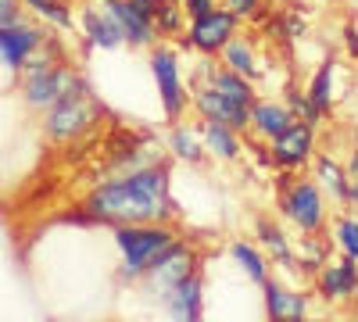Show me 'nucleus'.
<instances>
[{"label": "nucleus", "instance_id": "obj_21", "mask_svg": "<svg viewBox=\"0 0 358 322\" xmlns=\"http://www.w3.org/2000/svg\"><path fill=\"white\" fill-rule=\"evenodd\" d=\"M337 72H341V65L337 61H326V65H319L315 68V75H312V82H308V97H312V104L322 111V115H330L334 111V104H337Z\"/></svg>", "mask_w": 358, "mask_h": 322}, {"label": "nucleus", "instance_id": "obj_13", "mask_svg": "<svg viewBox=\"0 0 358 322\" xmlns=\"http://www.w3.org/2000/svg\"><path fill=\"white\" fill-rule=\"evenodd\" d=\"M358 290V261L355 258H341V261H326L319 265V294L322 301H348Z\"/></svg>", "mask_w": 358, "mask_h": 322}, {"label": "nucleus", "instance_id": "obj_41", "mask_svg": "<svg viewBox=\"0 0 358 322\" xmlns=\"http://www.w3.org/2000/svg\"><path fill=\"white\" fill-rule=\"evenodd\" d=\"M355 294H358V290H355Z\"/></svg>", "mask_w": 358, "mask_h": 322}, {"label": "nucleus", "instance_id": "obj_29", "mask_svg": "<svg viewBox=\"0 0 358 322\" xmlns=\"http://www.w3.org/2000/svg\"><path fill=\"white\" fill-rule=\"evenodd\" d=\"M222 8H226L233 18H241V22H265L268 11H273L265 0H222Z\"/></svg>", "mask_w": 358, "mask_h": 322}, {"label": "nucleus", "instance_id": "obj_17", "mask_svg": "<svg viewBox=\"0 0 358 322\" xmlns=\"http://www.w3.org/2000/svg\"><path fill=\"white\" fill-rule=\"evenodd\" d=\"M197 133H201V143H204V154H212V158H219V161H236V158L244 154L241 133L229 129V126H222V122H204V119H201Z\"/></svg>", "mask_w": 358, "mask_h": 322}, {"label": "nucleus", "instance_id": "obj_28", "mask_svg": "<svg viewBox=\"0 0 358 322\" xmlns=\"http://www.w3.org/2000/svg\"><path fill=\"white\" fill-rule=\"evenodd\" d=\"M287 108H290V115H294V119H301V122H308V126H322V119H326V115L312 104V97L305 94V90H290L287 94V101H283Z\"/></svg>", "mask_w": 358, "mask_h": 322}, {"label": "nucleus", "instance_id": "obj_14", "mask_svg": "<svg viewBox=\"0 0 358 322\" xmlns=\"http://www.w3.org/2000/svg\"><path fill=\"white\" fill-rule=\"evenodd\" d=\"M201 86H212L222 97H229L233 104L241 108H251L258 101V90H255V79H244L229 68H215V65H201Z\"/></svg>", "mask_w": 358, "mask_h": 322}, {"label": "nucleus", "instance_id": "obj_18", "mask_svg": "<svg viewBox=\"0 0 358 322\" xmlns=\"http://www.w3.org/2000/svg\"><path fill=\"white\" fill-rule=\"evenodd\" d=\"M79 25H83V36L90 47H97V50H115V47H122V33H118V25L104 15V8H83L79 15Z\"/></svg>", "mask_w": 358, "mask_h": 322}, {"label": "nucleus", "instance_id": "obj_36", "mask_svg": "<svg viewBox=\"0 0 358 322\" xmlns=\"http://www.w3.org/2000/svg\"><path fill=\"white\" fill-rule=\"evenodd\" d=\"M348 168H358V133H355V151H351V161H348Z\"/></svg>", "mask_w": 358, "mask_h": 322}, {"label": "nucleus", "instance_id": "obj_7", "mask_svg": "<svg viewBox=\"0 0 358 322\" xmlns=\"http://www.w3.org/2000/svg\"><path fill=\"white\" fill-rule=\"evenodd\" d=\"M268 158H273V168L301 172L308 161H315V126L294 119L273 143H268Z\"/></svg>", "mask_w": 358, "mask_h": 322}, {"label": "nucleus", "instance_id": "obj_38", "mask_svg": "<svg viewBox=\"0 0 358 322\" xmlns=\"http://www.w3.org/2000/svg\"><path fill=\"white\" fill-rule=\"evenodd\" d=\"M305 322H322V319H305Z\"/></svg>", "mask_w": 358, "mask_h": 322}, {"label": "nucleus", "instance_id": "obj_8", "mask_svg": "<svg viewBox=\"0 0 358 322\" xmlns=\"http://www.w3.org/2000/svg\"><path fill=\"white\" fill-rule=\"evenodd\" d=\"M190 272H197V251L183 240H176L172 247H165L158 258H155V265L147 269V286H151V294H158V301L169 294V290L179 283V279H187Z\"/></svg>", "mask_w": 358, "mask_h": 322}, {"label": "nucleus", "instance_id": "obj_11", "mask_svg": "<svg viewBox=\"0 0 358 322\" xmlns=\"http://www.w3.org/2000/svg\"><path fill=\"white\" fill-rule=\"evenodd\" d=\"M43 40H47V33L40 25L18 22V25L8 29V33H0V61H4L11 72H22L29 57L43 47Z\"/></svg>", "mask_w": 358, "mask_h": 322}, {"label": "nucleus", "instance_id": "obj_22", "mask_svg": "<svg viewBox=\"0 0 358 322\" xmlns=\"http://www.w3.org/2000/svg\"><path fill=\"white\" fill-rule=\"evenodd\" d=\"M229 258H233V265L241 269L255 286H262V283L268 279V261H265V254H262L251 240H233V244H229Z\"/></svg>", "mask_w": 358, "mask_h": 322}, {"label": "nucleus", "instance_id": "obj_3", "mask_svg": "<svg viewBox=\"0 0 358 322\" xmlns=\"http://www.w3.org/2000/svg\"><path fill=\"white\" fill-rule=\"evenodd\" d=\"M280 212L283 219L301 229L305 237H315V233H322L326 226V193L315 180H305V175H287V180L280 183Z\"/></svg>", "mask_w": 358, "mask_h": 322}, {"label": "nucleus", "instance_id": "obj_10", "mask_svg": "<svg viewBox=\"0 0 358 322\" xmlns=\"http://www.w3.org/2000/svg\"><path fill=\"white\" fill-rule=\"evenodd\" d=\"M104 15L118 25V33H122V40L129 47H155L158 43V25L151 18H143L133 0H101Z\"/></svg>", "mask_w": 358, "mask_h": 322}, {"label": "nucleus", "instance_id": "obj_6", "mask_svg": "<svg viewBox=\"0 0 358 322\" xmlns=\"http://www.w3.org/2000/svg\"><path fill=\"white\" fill-rule=\"evenodd\" d=\"M241 33V18H233L222 4L215 8V11H208V15H201V18H190V25H187V33L179 36V47H190V50H197V54H204V57H215V54H222V47Z\"/></svg>", "mask_w": 358, "mask_h": 322}, {"label": "nucleus", "instance_id": "obj_9", "mask_svg": "<svg viewBox=\"0 0 358 322\" xmlns=\"http://www.w3.org/2000/svg\"><path fill=\"white\" fill-rule=\"evenodd\" d=\"M190 108L201 115L204 122H222V126H229L236 133H248V126H251V108L233 104L229 97L212 90V86H197V90L190 94Z\"/></svg>", "mask_w": 358, "mask_h": 322}, {"label": "nucleus", "instance_id": "obj_5", "mask_svg": "<svg viewBox=\"0 0 358 322\" xmlns=\"http://www.w3.org/2000/svg\"><path fill=\"white\" fill-rule=\"evenodd\" d=\"M151 75H155V90L158 104L169 122H179L183 111L190 108V90L183 82V68H179V54L172 47H151Z\"/></svg>", "mask_w": 358, "mask_h": 322}, {"label": "nucleus", "instance_id": "obj_31", "mask_svg": "<svg viewBox=\"0 0 358 322\" xmlns=\"http://www.w3.org/2000/svg\"><path fill=\"white\" fill-rule=\"evenodd\" d=\"M22 0H0V33H8L11 25H18V22H25L22 18Z\"/></svg>", "mask_w": 358, "mask_h": 322}, {"label": "nucleus", "instance_id": "obj_30", "mask_svg": "<svg viewBox=\"0 0 358 322\" xmlns=\"http://www.w3.org/2000/svg\"><path fill=\"white\" fill-rule=\"evenodd\" d=\"M276 33H280L283 40H301V36L308 33V22L301 18V11H280Z\"/></svg>", "mask_w": 358, "mask_h": 322}, {"label": "nucleus", "instance_id": "obj_16", "mask_svg": "<svg viewBox=\"0 0 358 322\" xmlns=\"http://www.w3.org/2000/svg\"><path fill=\"white\" fill-rule=\"evenodd\" d=\"M262 305L268 319H308V298L301 290H290L276 279H265L262 283Z\"/></svg>", "mask_w": 358, "mask_h": 322}, {"label": "nucleus", "instance_id": "obj_4", "mask_svg": "<svg viewBox=\"0 0 358 322\" xmlns=\"http://www.w3.org/2000/svg\"><path fill=\"white\" fill-rule=\"evenodd\" d=\"M101 104H97V97L86 90V82L83 86H76V90H69L57 104H50L47 108V115H43V133L50 136V140H57V143H69V140H76V136H83L90 126H94L97 119H101Z\"/></svg>", "mask_w": 358, "mask_h": 322}, {"label": "nucleus", "instance_id": "obj_24", "mask_svg": "<svg viewBox=\"0 0 358 322\" xmlns=\"http://www.w3.org/2000/svg\"><path fill=\"white\" fill-rule=\"evenodd\" d=\"M258 240L265 247V254L276 261V265H294V247L283 237V229L273 219H258Z\"/></svg>", "mask_w": 358, "mask_h": 322}, {"label": "nucleus", "instance_id": "obj_32", "mask_svg": "<svg viewBox=\"0 0 358 322\" xmlns=\"http://www.w3.org/2000/svg\"><path fill=\"white\" fill-rule=\"evenodd\" d=\"M179 4H183V15H187V18H201V15H208V11L219 8L215 0H179Z\"/></svg>", "mask_w": 358, "mask_h": 322}, {"label": "nucleus", "instance_id": "obj_40", "mask_svg": "<svg viewBox=\"0 0 358 322\" xmlns=\"http://www.w3.org/2000/svg\"><path fill=\"white\" fill-rule=\"evenodd\" d=\"M351 4H355V0H351Z\"/></svg>", "mask_w": 358, "mask_h": 322}, {"label": "nucleus", "instance_id": "obj_20", "mask_svg": "<svg viewBox=\"0 0 358 322\" xmlns=\"http://www.w3.org/2000/svg\"><path fill=\"white\" fill-rule=\"evenodd\" d=\"M315 183L322 186V193H330V200L348 204V165H341L334 154H319L315 158Z\"/></svg>", "mask_w": 358, "mask_h": 322}, {"label": "nucleus", "instance_id": "obj_27", "mask_svg": "<svg viewBox=\"0 0 358 322\" xmlns=\"http://www.w3.org/2000/svg\"><path fill=\"white\" fill-rule=\"evenodd\" d=\"M183 4H176V0H162V8L155 15V25H158V36H179L183 33Z\"/></svg>", "mask_w": 358, "mask_h": 322}, {"label": "nucleus", "instance_id": "obj_15", "mask_svg": "<svg viewBox=\"0 0 358 322\" xmlns=\"http://www.w3.org/2000/svg\"><path fill=\"white\" fill-rule=\"evenodd\" d=\"M290 122H294V115H290V108L283 101H262L258 97L251 104V126H248V133L255 140H262V143H273Z\"/></svg>", "mask_w": 358, "mask_h": 322}, {"label": "nucleus", "instance_id": "obj_1", "mask_svg": "<svg viewBox=\"0 0 358 322\" xmlns=\"http://www.w3.org/2000/svg\"><path fill=\"white\" fill-rule=\"evenodd\" d=\"M83 212L94 222L133 226V222H169L172 219V186L162 161L118 172L115 180L97 183L86 193Z\"/></svg>", "mask_w": 358, "mask_h": 322}, {"label": "nucleus", "instance_id": "obj_26", "mask_svg": "<svg viewBox=\"0 0 358 322\" xmlns=\"http://www.w3.org/2000/svg\"><path fill=\"white\" fill-rule=\"evenodd\" d=\"M334 244L344 258H355L358 261V219L355 215H341L334 222Z\"/></svg>", "mask_w": 358, "mask_h": 322}, {"label": "nucleus", "instance_id": "obj_33", "mask_svg": "<svg viewBox=\"0 0 358 322\" xmlns=\"http://www.w3.org/2000/svg\"><path fill=\"white\" fill-rule=\"evenodd\" d=\"M344 50H348L351 61H358V25H355V22L344 29Z\"/></svg>", "mask_w": 358, "mask_h": 322}, {"label": "nucleus", "instance_id": "obj_12", "mask_svg": "<svg viewBox=\"0 0 358 322\" xmlns=\"http://www.w3.org/2000/svg\"><path fill=\"white\" fill-rule=\"evenodd\" d=\"M162 305L172 315V322H201V305H204V283H201V276L190 272L187 279H179L162 298Z\"/></svg>", "mask_w": 358, "mask_h": 322}, {"label": "nucleus", "instance_id": "obj_25", "mask_svg": "<svg viewBox=\"0 0 358 322\" xmlns=\"http://www.w3.org/2000/svg\"><path fill=\"white\" fill-rule=\"evenodd\" d=\"M22 4L33 11L36 18H43L47 25L62 29V33H69V29L76 25V15H72V4H65V0H22Z\"/></svg>", "mask_w": 358, "mask_h": 322}, {"label": "nucleus", "instance_id": "obj_19", "mask_svg": "<svg viewBox=\"0 0 358 322\" xmlns=\"http://www.w3.org/2000/svg\"><path fill=\"white\" fill-rule=\"evenodd\" d=\"M222 68L244 75V79H258L262 75V61H258V50H255V40L251 36H241L236 33L226 47H222Z\"/></svg>", "mask_w": 358, "mask_h": 322}, {"label": "nucleus", "instance_id": "obj_2", "mask_svg": "<svg viewBox=\"0 0 358 322\" xmlns=\"http://www.w3.org/2000/svg\"><path fill=\"white\" fill-rule=\"evenodd\" d=\"M179 237L169 222H133V226H115V247L122 258V279L136 283L155 265V258L172 247Z\"/></svg>", "mask_w": 358, "mask_h": 322}, {"label": "nucleus", "instance_id": "obj_35", "mask_svg": "<svg viewBox=\"0 0 358 322\" xmlns=\"http://www.w3.org/2000/svg\"><path fill=\"white\" fill-rule=\"evenodd\" d=\"M348 204L358 208V168H348Z\"/></svg>", "mask_w": 358, "mask_h": 322}, {"label": "nucleus", "instance_id": "obj_34", "mask_svg": "<svg viewBox=\"0 0 358 322\" xmlns=\"http://www.w3.org/2000/svg\"><path fill=\"white\" fill-rule=\"evenodd\" d=\"M133 8H136L143 18L155 22V15H158V8H162V0H133Z\"/></svg>", "mask_w": 358, "mask_h": 322}, {"label": "nucleus", "instance_id": "obj_23", "mask_svg": "<svg viewBox=\"0 0 358 322\" xmlns=\"http://www.w3.org/2000/svg\"><path fill=\"white\" fill-rule=\"evenodd\" d=\"M169 154H176L183 165H201L208 154H204V143H201L197 126H172V133H169Z\"/></svg>", "mask_w": 358, "mask_h": 322}, {"label": "nucleus", "instance_id": "obj_37", "mask_svg": "<svg viewBox=\"0 0 358 322\" xmlns=\"http://www.w3.org/2000/svg\"><path fill=\"white\" fill-rule=\"evenodd\" d=\"M268 322H305V319H268Z\"/></svg>", "mask_w": 358, "mask_h": 322}, {"label": "nucleus", "instance_id": "obj_39", "mask_svg": "<svg viewBox=\"0 0 358 322\" xmlns=\"http://www.w3.org/2000/svg\"><path fill=\"white\" fill-rule=\"evenodd\" d=\"M65 4H76V0H65Z\"/></svg>", "mask_w": 358, "mask_h": 322}]
</instances>
